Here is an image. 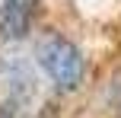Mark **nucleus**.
<instances>
[{
  "label": "nucleus",
  "instance_id": "f03ea898",
  "mask_svg": "<svg viewBox=\"0 0 121 118\" xmlns=\"http://www.w3.org/2000/svg\"><path fill=\"white\" fill-rule=\"evenodd\" d=\"M38 0H0V35L6 42L26 38V32L32 29Z\"/></svg>",
  "mask_w": 121,
  "mask_h": 118
},
{
  "label": "nucleus",
  "instance_id": "f257e3e1",
  "mask_svg": "<svg viewBox=\"0 0 121 118\" xmlns=\"http://www.w3.org/2000/svg\"><path fill=\"white\" fill-rule=\"evenodd\" d=\"M35 57L60 93H70V89H77L83 83V54L70 38L57 35V32H48L38 42Z\"/></svg>",
  "mask_w": 121,
  "mask_h": 118
}]
</instances>
